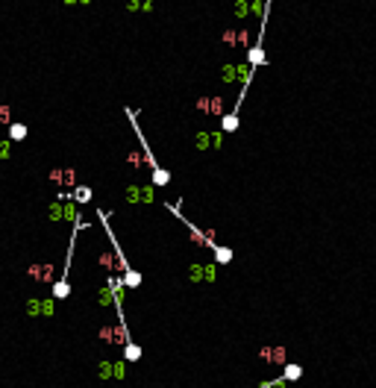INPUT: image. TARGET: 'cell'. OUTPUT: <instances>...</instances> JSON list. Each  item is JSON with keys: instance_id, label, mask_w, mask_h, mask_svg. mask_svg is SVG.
<instances>
[{"instance_id": "obj_12", "label": "cell", "mask_w": 376, "mask_h": 388, "mask_svg": "<svg viewBox=\"0 0 376 388\" xmlns=\"http://www.w3.org/2000/svg\"><path fill=\"white\" fill-rule=\"evenodd\" d=\"M9 139L12 141H24L27 139V127H24V124H9Z\"/></svg>"}, {"instance_id": "obj_6", "label": "cell", "mask_w": 376, "mask_h": 388, "mask_svg": "<svg viewBox=\"0 0 376 388\" xmlns=\"http://www.w3.org/2000/svg\"><path fill=\"white\" fill-rule=\"evenodd\" d=\"M91 194H94V191H91L88 186H80V188H74V191H65L62 197H65V200L70 197L74 203H88V200H91Z\"/></svg>"}, {"instance_id": "obj_11", "label": "cell", "mask_w": 376, "mask_h": 388, "mask_svg": "<svg viewBox=\"0 0 376 388\" xmlns=\"http://www.w3.org/2000/svg\"><path fill=\"white\" fill-rule=\"evenodd\" d=\"M212 253H215V262H218V265H226V262H232V250H229V247H215V250H212Z\"/></svg>"}, {"instance_id": "obj_8", "label": "cell", "mask_w": 376, "mask_h": 388, "mask_svg": "<svg viewBox=\"0 0 376 388\" xmlns=\"http://www.w3.org/2000/svg\"><path fill=\"white\" fill-rule=\"evenodd\" d=\"M124 359H127V362H138L141 359V347L135 341H127V344H124Z\"/></svg>"}, {"instance_id": "obj_4", "label": "cell", "mask_w": 376, "mask_h": 388, "mask_svg": "<svg viewBox=\"0 0 376 388\" xmlns=\"http://www.w3.org/2000/svg\"><path fill=\"white\" fill-rule=\"evenodd\" d=\"M258 359L268 362V364H285L288 350H285V347H262V350H258Z\"/></svg>"}, {"instance_id": "obj_2", "label": "cell", "mask_w": 376, "mask_h": 388, "mask_svg": "<svg viewBox=\"0 0 376 388\" xmlns=\"http://www.w3.org/2000/svg\"><path fill=\"white\" fill-rule=\"evenodd\" d=\"M127 118H129V124H132V129H135V139H138L141 150H144V162H147V168L153 171V186H168V182H171V174H168L165 168H159V162H156L153 150L147 147V139H144V132H141V127H138V118H135V112H132V109H127Z\"/></svg>"}, {"instance_id": "obj_7", "label": "cell", "mask_w": 376, "mask_h": 388, "mask_svg": "<svg viewBox=\"0 0 376 388\" xmlns=\"http://www.w3.org/2000/svg\"><path fill=\"white\" fill-rule=\"evenodd\" d=\"M303 376V368L300 364H282V379L285 382H297Z\"/></svg>"}, {"instance_id": "obj_3", "label": "cell", "mask_w": 376, "mask_h": 388, "mask_svg": "<svg viewBox=\"0 0 376 388\" xmlns=\"http://www.w3.org/2000/svg\"><path fill=\"white\" fill-rule=\"evenodd\" d=\"M165 209H171V212L176 215V218H179V221L185 223V226H188V233H191V238H194V244L209 247V250H215V247H218V244H215V235H212V233H203L200 226H194V223H191V221L185 218V215L179 212V206H176V203H165Z\"/></svg>"}, {"instance_id": "obj_10", "label": "cell", "mask_w": 376, "mask_h": 388, "mask_svg": "<svg viewBox=\"0 0 376 388\" xmlns=\"http://www.w3.org/2000/svg\"><path fill=\"white\" fill-rule=\"evenodd\" d=\"M50 179H53V182H74V171H70V168H62V171H50Z\"/></svg>"}, {"instance_id": "obj_9", "label": "cell", "mask_w": 376, "mask_h": 388, "mask_svg": "<svg viewBox=\"0 0 376 388\" xmlns=\"http://www.w3.org/2000/svg\"><path fill=\"white\" fill-rule=\"evenodd\" d=\"M221 129H223V132H235V129H238V112L223 115V118H221Z\"/></svg>"}, {"instance_id": "obj_1", "label": "cell", "mask_w": 376, "mask_h": 388, "mask_svg": "<svg viewBox=\"0 0 376 388\" xmlns=\"http://www.w3.org/2000/svg\"><path fill=\"white\" fill-rule=\"evenodd\" d=\"M97 218L103 221L106 238L112 241V250H115V262H118V270H121V280H124V285H127V288H138V285H141V277H138V273H135L132 268H129V262H127V256H124V250H121V244H118L115 233L109 230V218H106V212H100V209H97Z\"/></svg>"}, {"instance_id": "obj_5", "label": "cell", "mask_w": 376, "mask_h": 388, "mask_svg": "<svg viewBox=\"0 0 376 388\" xmlns=\"http://www.w3.org/2000/svg\"><path fill=\"white\" fill-rule=\"evenodd\" d=\"M27 277H33L35 282H50L53 280V265L50 262H38L33 268H27Z\"/></svg>"}]
</instances>
